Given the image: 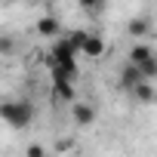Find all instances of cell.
<instances>
[{
  "instance_id": "3",
  "label": "cell",
  "mask_w": 157,
  "mask_h": 157,
  "mask_svg": "<svg viewBox=\"0 0 157 157\" xmlns=\"http://www.w3.org/2000/svg\"><path fill=\"white\" fill-rule=\"evenodd\" d=\"M71 117L77 126H93L96 123V108L86 102H71Z\"/></svg>"
},
{
  "instance_id": "2",
  "label": "cell",
  "mask_w": 157,
  "mask_h": 157,
  "mask_svg": "<svg viewBox=\"0 0 157 157\" xmlns=\"http://www.w3.org/2000/svg\"><path fill=\"white\" fill-rule=\"evenodd\" d=\"M77 46L68 40V37H59L56 46H52V56H49V65H62L68 71H77Z\"/></svg>"
},
{
  "instance_id": "6",
  "label": "cell",
  "mask_w": 157,
  "mask_h": 157,
  "mask_svg": "<svg viewBox=\"0 0 157 157\" xmlns=\"http://www.w3.org/2000/svg\"><path fill=\"white\" fill-rule=\"evenodd\" d=\"M148 31H151V22H148L145 16H132V19L126 22V34H129L132 40H142Z\"/></svg>"
},
{
  "instance_id": "7",
  "label": "cell",
  "mask_w": 157,
  "mask_h": 157,
  "mask_svg": "<svg viewBox=\"0 0 157 157\" xmlns=\"http://www.w3.org/2000/svg\"><path fill=\"white\" fill-rule=\"evenodd\" d=\"M34 28H37V34H40V37H56V34L62 31V25H59V19H56V16H40Z\"/></svg>"
},
{
  "instance_id": "16",
  "label": "cell",
  "mask_w": 157,
  "mask_h": 157,
  "mask_svg": "<svg viewBox=\"0 0 157 157\" xmlns=\"http://www.w3.org/2000/svg\"><path fill=\"white\" fill-rule=\"evenodd\" d=\"M3 3H16V0H3Z\"/></svg>"
},
{
  "instance_id": "11",
  "label": "cell",
  "mask_w": 157,
  "mask_h": 157,
  "mask_svg": "<svg viewBox=\"0 0 157 157\" xmlns=\"http://www.w3.org/2000/svg\"><path fill=\"white\" fill-rule=\"evenodd\" d=\"M52 93L59 102H74V83H59V86H52Z\"/></svg>"
},
{
  "instance_id": "5",
  "label": "cell",
  "mask_w": 157,
  "mask_h": 157,
  "mask_svg": "<svg viewBox=\"0 0 157 157\" xmlns=\"http://www.w3.org/2000/svg\"><path fill=\"white\" fill-rule=\"evenodd\" d=\"M145 80V74H142V68L139 65H132V62H126V68L120 71V86L123 90H132L136 83H142Z\"/></svg>"
},
{
  "instance_id": "9",
  "label": "cell",
  "mask_w": 157,
  "mask_h": 157,
  "mask_svg": "<svg viewBox=\"0 0 157 157\" xmlns=\"http://www.w3.org/2000/svg\"><path fill=\"white\" fill-rule=\"evenodd\" d=\"M129 93H132L139 102H145V105H151V102H154V96H157V90L151 86V80H142V83H136Z\"/></svg>"
},
{
  "instance_id": "13",
  "label": "cell",
  "mask_w": 157,
  "mask_h": 157,
  "mask_svg": "<svg viewBox=\"0 0 157 157\" xmlns=\"http://www.w3.org/2000/svg\"><path fill=\"white\" fill-rule=\"evenodd\" d=\"M77 6L83 13H102L105 10V0H77Z\"/></svg>"
},
{
  "instance_id": "14",
  "label": "cell",
  "mask_w": 157,
  "mask_h": 157,
  "mask_svg": "<svg viewBox=\"0 0 157 157\" xmlns=\"http://www.w3.org/2000/svg\"><path fill=\"white\" fill-rule=\"evenodd\" d=\"M28 154H31V157H40V154H43V148H40V145H31V148H28Z\"/></svg>"
},
{
  "instance_id": "10",
  "label": "cell",
  "mask_w": 157,
  "mask_h": 157,
  "mask_svg": "<svg viewBox=\"0 0 157 157\" xmlns=\"http://www.w3.org/2000/svg\"><path fill=\"white\" fill-rule=\"evenodd\" d=\"M16 49H19L16 34H0V56H16Z\"/></svg>"
},
{
  "instance_id": "12",
  "label": "cell",
  "mask_w": 157,
  "mask_h": 157,
  "mask_svg": "<svg viewBox=\"0 0 157 157\" xmlns=\"http://www.w3.org/2000/svg\"><path fill=\"white\" fill-rule=\"evenodd\" d=\"M86 37H90V31H83V28H74V31H68V40L77 46V52L83 49V43H86Z\"/></svg>"
},
{
  "instance_id": "15",
  "label": "cell",
  "mask_w": 157,
  "mask_h": 157,
  "mask_svg": "<svg viewBox=\"0 0 157 157\" xmlns=\"http://www.w3.org/2000/svg\"><path fill=\"white\" fill-rule=\"evenodd\" d=\"M28 3H40V0H28Z\"/></svg>"
},
{
  "instance_id": "1",
  "label": "cell",
  "mask_w": 157,
  "mask_h": 157,
  "mask_svg": "<svg viewBox=\"0 0 157 157\" xmlns=\"http://www.w3.org/2000/svg\"><path fill=\"white\" fill-rule=\"evenodd\" d=\"M0 120H3L10 129H28L34 120V105L28 99H10V102H0Z\"/></svg>"
},
{
  "instance_id": "8",
  "label": "cell",
  "mask_w": 157,
  "mask_h": 157,
  "mask_svg": "<svg viewBox=\"0 0 157 157\" xmlns=\"http://www.w3.org/2000/svg\"><path fill=\"white\" fill-rule=\"evenodd\" d=\"M86 59H102L105 56V40L99 37V34H90L86 37V43H83V49H80Z\"/></svg>"
},
{
  "instance_id": "17",
  "label": "cell",
  "mask_w": 157,
  "mask_h": 157,
  "mask_svg": "<svg viewBox=\"0 0 157 157\" xmlns=\"http://www.w3.org/2000/svg\"><path fill=\"white\" fill-rule=\"evenodd\" d=\"M154 102H157V96H154Z\"/></svg>"
},
{
  "instance_id": "4",
  "label": "cell",
  "mask_w": 157,
  "mask_h": 157,
  "mask_svg": "<svg viewBox=\"0 0 157 157\" xmlns=\"http://www.w3.org/2000/svg\"><path fill=\"white\" fill-rule=\"evenodd\" d=\"M154 56H157V52H154L148 43H139V40H136V43L129 46V52H126V62H132V65H145V62L154 59Z\"/></svg>"
}]
</instances>
